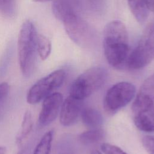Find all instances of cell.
Returning a JSON list of instances; mask_svg holds the SVG:
<instances>
[{
  "mask_svg": "<svg viewBox=\"0 0 154 154\" xmlns=\"http://www.w3.org/2000/svg\"><path fill=\"white\" fill-rule=\"evenodd\" d=\"M103 47L105 57L110 66L116 69L126 66L129 49L128 32L123 23L114 20L105 26Z\"/></svg>",
  "mask_w": 154,
  "mask_h": 154,
  "instance_id": "1",
  "label": "cell"
},
{
  "mask_svg": "<svg viewBox=\"0 0 154 154\" xmlns=\"http://www.w3.org/2000/svg\"><path fill=\"white\" fill-rule=\"evenodd\" d=\"M35 28L31 21L25 20L22 25L17 39L19 64L22 75L28 78L33 73L37 52Z\"/></svg>",
  "mask_w": 154,
  "mask_h": 154,
  "instance_id": "2",
  "label": "cell"
},
{
  "mask_svg": "<svg viewBox=\"0 0 154 154\" xmlns=\"http://www.w3.org/2000/svg\"><path fill=\"white\" fill-rule=\"evenodd\" d=\"M107 76L108 73L104 67H91L73 81L69 89V95L82 100L99 90L105 83Z\"/></svg>",
  "mask_w": 154,
  "mask_h": 154,
  "instance_id": "3",
  "label": "cell"
},
{
  "mask_svg": "<svg viewBox=\"0 0 154 154\" xmlns=\"http://www.w3.org/2000/svg\"><path fill=\"white\" fill-rule=\"evenodd\" d=\"M154 59V22L149 24L137 46L129 53L126 66L130 69H140Z\"/></svg>",
  "mask_w": 154,
  "mask_h": 154,
  "instance_id": "4",
  "label": "cell"
},
{
  "mask_svg": "<svg viewBox=\"0 0 154 154\" xmlns=\"http://www.w3.org/2000/svg\"><path fill=\"white\" fill-rule=\"evenodd\" d=\"M65 77V71L58 69L42 78L28 91L26 102L31 105L39 103L60 87L64 81Z\"/></svg>",
  "mask_w": 154,
  "mask_h": 154,
  "instance_id": "5",
  "label": "cell"
},
{
  "mask_svg": "<svg viewBox=\"0 0 154 154\" xmlns=\"http://www.w3.org/2000/svg\"><path fill=\"white\" fill-rule=\"evenodd\" d=\"M132 119L136 127L146 132H154V100L138 93L132 105Z\"/></svg>",
  "mask_w": 154,
  "mask_h": 154,
  "instance_id": "6",
  "label": "cell"
},
{
  "mask_svg": "<svg viewBox=\"0 0 154 154\" xmlns=\"http://www.w3.org/2000/svg\"><path fill=\"white\" fill-rule=\"evenodd\" d=\"M136 88L129 82H120L111 87L106 93L103 106L108 113H115L134 98Z\"/></svg>",
  "mask_w": 154,
  "mask_h": 154,
  "instance_id": "7",
  "label": "cell"
},
{
  "mask_svg": "<svg viewBox=\"0 0 154 154\" xmlns=\"http://www.w3.org/2000/svg\"><path fill=\"white\" fill-rule=\"evenodd\" d=\"M63 23L67 34L75 43L82 45L91 40L93 33L89 25L80 14L67 18Z\"/></svg>",
  "mask_w": 154,
  "mask_h": 154,
  "instance_id": "8",
  "label": "cell"
},
{
  "mask_svg": "<svg viewBox=\"0 0 154 154\" xmlns=\"http://www.w3.org/2000/svg\"><path fill=\"white\" fill-rule=\"evenodd\" d=\"M63 102V96L59 92H54L43 100L38 116V123L42 126H46L52 123L60 114Z\"/></svg>",
  "mask_w": 154,
  "mask_h": 154,
  "instance_id": "9",
  "label": "cell"
},
{
  "mask_svg": "<svg viewBox=\"0 0 154 154\" xmlns=\"http://www.w3.org/2000/svg\"><path fill=\"white\" fill-rule=\"evenodd\" d=\"M82 101L70 95L63 100L60 111V122L63 126H70L77 122L82 109Z\"/></svg>",
  "mask_w": 154,
  "mask_h": 154,
  "instance_id": "10",
  "label": "cell"
},
{
  "mask_svg": "<svg viewBox=\"0 0 154 154\" xmlns=\"http://www.w3.org/2000/svg\"><path fill=\"white\" fill-rule=\"evenodd\" d=\"M52 8L55 17L61 22L73 15L80 13L78 0H54Z\"/></svg>",
  "mask_w": 154,
  "mask_h": 154,
  "instance_id": "11",
  "label": "cell"
},
{
  "mask_svg": "<svg viewBox=\"0 0 154 154\" xmlns=\"http://www.w3.org/2000/svg\"><path fill=\"white\" fill-rule=\"evenodd\" d=\"M33 119L31 111L26 110L23 116L20 130L16 137V143L22 146L28 140L33 129Z\"/></svg>",
  "mask_w": 154,
  "mask_h": 154,
  "instance_id": "12",
  "label": "cell"
},
{
  "mask_svg": "<svg viewBox=\"0 0 154 154\" xmlns=\"http://www.w3.org/2000/svg\"><path fill=\"white\" fill-rule=\"evenodd\" d=\"M81 117L82 123L91 129L99 128L103 123V117L101 113L93 108H82Z\"/></svg>",
  "mask_w": 154,
  "mask_h": 154,
  "instance_id": "13",
  "label": "cell"
},
{
  "mask_svg": "<svg viewBox=\"0 0 154 154\" xmlns=\"http://www.w3.org/2000/svg\"><path fill=\"white\" fill-rule=\"evenodd\" d=\"M128 2L129 8L137 20L141 23H144L149 11L147 0H128Z\"/></svg>",
  "mask_w": 154,
  "mask_h": 154,
  "instance_id": "14",
  "label": "cell"
},
{
  "mask_svg": "<svg viewBox=\"0 0 154 154\" xmlns=\"http://www.w3.org/2000/svg\"><path fill=\"white\" fill-rule=\"evenodd\" d=\"M105 136V132L103 129L100 128L90 129L84 132L79 136V141L84 144L88 145L96 143L101 141Z\"/></svg>",
  "mask_w": 154,
  "mask_h": 154,
  "instance_id": "15",
  "label": "cell"
},
{
  "mask_svg": "<svg viewBox=\"0 0 154 154\" xmlns=\"http://www.w3.org/2000/svg\"><path fill=\"white\" fill-rule=\"evenodd\" d=\"M53 136L52 130L47 131L35 146L32 154H51Z\"/></svg>",
  "mask_w": 154,
  "mask_h": 154,
  "instance_id": "16",
  "label": "cell"
},
{
  "mask_svg": "<svg viewBox=\"0 0 154 154\" xmlns=\"http://www.w3.org/2000/svg\"><path fill=\"white\" fill-rule=\"evenodd\" d=\"M51 42L49 39L42 35L37 37V52L42 60H45L49 56L51 52Z\"/></svg>",
  "mask_w": 154,
  "mask_h": 154,
  "instance_id": "17",
  "label": "cell"
},
{
  "mask_svg": "<svg viewBox=\"0 0 154 154\" xmlns=\"http://www.w3.org/2000/svg\"><path fill=\"white\" fill-rule=\"evenodd\" d=\"M138 93L148 96L154 100V73L144 81Z\"/></svg>",
  "mask_w": 154,
  "mask_h": 154,
  "instance_id": "18",
  "label": "cell"
},
{
  "mask_svg": "<svg viewBox=\"0 0 154 154\" xmlns=\"http://www.w3.org/2000/svg\"><path fill=\"white\" fill-rule=\"evenodd\" d=\"M0 10L6 16H13L14 12V0H0Z\"/></svg>",
  "mask_w": 154,
  "mask_h": 154,
  "instance_id": "19",
  "label": "cell"
},
{
  "mask_svg": "<svg viewBox=\"0 0 154 154\" xmlns=\"http://www.w3.org/2000/svg\"><path fill=\"white\" fill-rule=\"evenodd\" d=\"M100 149L104 154H128L119 147L107 143H102Z\"/></svg>",
  "mask_w": 154,
  "mask_h": 154,
  "instance_id": "20",
  "label": "cell"
},
{
  "mask_svg": "<svg viewBox=\"0 0 154 154\" xmlns=\"http://www.w3.org/2000/svg\"><path fill=\"white\" fill-rule=\"evenodd\" d=\"M10 91V86L8 82H2L0 83V116L1 112L8 98Z\"/></svg>",
  "mask_w": 154,
  "mask_h": 154,
  "instance_id": "21",
  "label": "cell"
},
{
  "mask_svg": "<svg viewBox=\"0 0 154 154\" xmlns=\"http://www.w3.org/2000/svg\"><path fill=\"white\" fill-rule=\"evenodd\" d=\"M143 147L149 154H154V136H145L142 140Z\"/></svg>",
  "mask_w": 154,
  "mask_h": 154,
  "instance_id": "22",
  "label": "cell"
},
{
  "mask_svg": "<svg viewBox=\"0 0 154 154\" xmlns=\"http://www.w3.org/2000/svg\"><path fill=\"white\" fill-rule=\"evenodd\" d=\"M6 152V148L4 146H0V154H5Z\"/></svg>",
  "mask_w": 154,
  "mask_h": 154,
  "instance_id": "23",
  "label": "cell"
},
{
  "mask_svg": "<svg viewBox=\"0 0 154 154\" xmlns=\"http://www.w3.org/2000/svg\"><path fill=\"white\" fill-rule=\"evenodd\" d=\"M35 2H47L51 0H33Z\"/></svg>",
  "mask_w": 154,
  "mask_h": 154,
  "instance_id": "24",
  "label": "cell"
},
{
  "mask_svg": "<svg viewBox=\"0 0 154 154\" xmlns=\"http://www.w3.org/2000/svg\"><path fill=\"white\" fill-rule=\"evenodd\" d=\"M92 154H101V153L100 152H99V151H97V150H94L92 152Z\"/></svg>",
  "mask_w": 154,
  "mask_h": 154,
  "instance_id": "25",
  "label": "cell"
}]
</instances>
